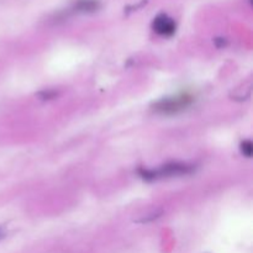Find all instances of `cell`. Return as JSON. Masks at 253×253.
<instances>
[{"mask_svg":"<svg viewBox=\"0 0 253 253\" xmlns=\"http://www.w3.org/2000/svg\"><path fill=\"white\" fill-rule=\"evenodd\" d=\"M152 30L163 37H170L177 31V22L167 14H160L153 19Z\"/></svg>","mask_w":253,"mask_h":253,"instance_id":"3","label":"cell"},{"mask_svg":"<svg viewBox=\"0 0 253 253\" xmlns=\"http://www.w3.org/2000/svg\"><path fill=\"white\" fill-rule=\"evenodd\" d=\"M194 103V96L188 93L178 94V95L166 96V98L160 99L152 105L155 113L160 115H177V114L183 113Z\"/></svg>","mask_w":253,"mask_h":253,"instance_id":"2","label":"cell"},{"mask_svg":"<svg viewBox=\"0 0 253 253\" xmlns=\"http://www.w3.org/2000/svg\"><path fill=\"white\" fill-rule=\"evenodd\" d=\"M57 95H58V93L56 90H43L39 93L40 99H42V100H51V99L56 98Z\"/></svg>","mask_w":253,"mask_h":253,"instance_id":"6","label":"cell"},{"mask_svg":"<svg viewBox=\"0 0 253 253\" xmlns=\"http://www.w3.org/2000/svg\"><path fill=\"white\" fill-rule=\"evenodd\" d=\"M100 9L99 0H77L72 5L69 12L71 14H93Z\"/></svg>","mask_w":253,"mask_h":253,"instance_id":"4","label":"cell"},{"mask_svg":"<svg viewBox=\"0 0 253 253\" xmlns=\"http://www.w3.org/2000/svg\"><path fill=\"white\" fill-rule=\"evenodd\" d=\"M4 237H5V231H4V229H1V227H0V241H1Z\"/></svg>","mask_w":253,"mask_h":253,"instance_id":"8","label":"cell"},{"mask_svg":"<svg viewBox=\"0 0 253 253\" xmlns=\"http://www.w3.org/2000/svg\"><path fill=\"white\" fill-rule=\"evenodd\" d=\"M215 43H216V46L219 47V48H222V47H225L227 44V41L225 39H221V37H220V39H216L215 40Z\"/></svg>","mask_w":253,"mask_h":253,"instance_id":"7","label":"cell"},{"mask_svg":"<svg viewBox=\"0 0 253 253\" xmlns=\"http://www.w3.org/2000/svg\"><path fill=\"white\" fill-rule=\"evenodd\" d=\"M195 169L197 167L194 165H189V163L169 162L158 168H140L137 173L146 182H155V180L166 179V178L189 175L194 173Z\"/></svg>","mask_w":253,"mask_h":253,"instance_id":"1","label":"cell"},{"mask_svg":"<svg viewBox=\"0 0 253 253\" xmlns=\"http://www.w3.org/2000/svg\"><path fill=\"white\" fill-rule=\"evenodd\" d=\"M240 150H241V153L247 158H251L253 155V143L250 140L244 141L240 146Z\"/></svg>","mask_w":253,"mask_h":253,"instance_id":"5","label":"cell"}]
</instances>
